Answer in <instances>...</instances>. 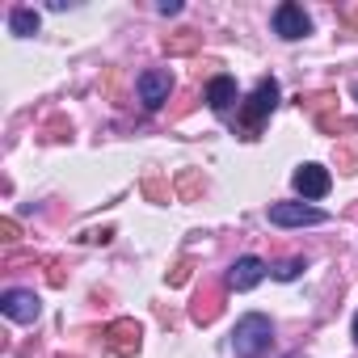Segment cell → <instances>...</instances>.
I'll return each instance as SVG.
<instances>
[{"label":"cell","instance_id":"6da1fadb","mask_svg":"<svg viewBox=\"0 0 358 358\" xmlns=\"http://www.w3.org/2000/svg\"><path fill=\"white\" fill-rule=\"evenodd\" d=\"M270 337H274L270 316L249 312V316H241V320H236V333H232V354H236V358H262V354L270 350Z\"/></svg>","mask_w":358,"mask_h":358},{"label":"cell","instance_id":"7a4b0ae2","mask_svg":"<svg viewBox=\"0 0 358 358\" xmlns=\"http://www.w3.org/2000/svg\"><path fill=\"white\" fill-rule=\"evenodd\" d=\"M274 106H278V80L266 76V80H257L253 97L241 106V135H245V139H257V127H262V118H266Z\"/></svg>","mask_w":358,"mask_h":358},{"label":"cell","instance_id":"3957f363","mask_svg":"<svg viewBox=\"0 0 358 358\" xmlns=\"http://www.w3.org/2000/svg\"><path fill=\"white\" fill-rule=\"evenodd\" d=\"M106 345H110L118 358H135V354H139V345H143V324H139V320H131V316L114 320V324L106 329Z\"/></svg>","mask_w":358,"mask_h":358},{"label":"cell","instance_id":"277c9868","mask_svg":"<svg viewBox=\"0 0 358 358\" xmlns=\"http://www.w3.org/2000/svg\"><path fill=\"white\" fill-rule=\"evenodd\" d=\"M274 34L295 43V38H308L312 34V17L303 13V5H295V0H287V5L274 9Z\"/></svg>","mask_w":358,"mask_h":358},{"label":"cell","instance_id":"5b68a950","mask_svg":"<svg viewBox=\"0 0 358 358\" xmlns=\"http://www.w3.org/2000/svg\"><path fill=\"white\" fill-rule=\"evenodd\" d=\"M135 89H139V101H143L148 110H160V106L169 101V93H173V76H169L164 68H148V72H139Z\"/></svg>","mask_w":358,"mask_h":358},{"label":"cell","instance_id":"8992f818","mask_svg":"<svg viewBox=\"0 0 358 358\" xmlns=\"http://www.w3.org/2000/svg\"><path fill=\"white\" fill-rule=\"evenodd\" d=\"M329 215L316 211V207H303V203H274L270 207V224L278 228H303V224H324Z\"/></svg>","mask_w":358,"mask_h":358},{"label":"cell","instance_id":"52a82bcc","mask_svg":"<svg viewBox=\"0 0 358 358\" xmlns=\"http://www.w3.org/2000/svg\"><path fill=\"white\" fill-rule=\"evenodd\" d=\"M291 186H295L303 199H324V194H329V186H333V177H329V169H324V164H299V169H295V177H291Z\"/></svg>","mask_w":358,"mask_h":358},{"label":"cell","instance_id":"ba28073f","mask_svg":"<svg viewBox=\"0 0 358 358\" xmlns=\"http://www.w3.org/2000/svg\"><path fill=\"white\" fill-rule=\"evenodd\" d=\"M0 312H5L9 320L30 324V320H38L43 303H38V295H34V291H5V295H0Z\"/></svg>","mask_w":358,"mask_h":358},{"label":"cell","instance_id":"9c48e42d","mask_svg":"<svg viewBox=\"0 0 358 358\" xmlns=\"http://www.w3.org/2000/svg\"><path fill=\"white\" fill-rule=\"evenodd\" d=\"M262 278H266V262H262V257H241V262L228 270V287H232V291H253Z\"/></svg>","mask_w":358,"mask_h":358},{"label":"cell","instance_id":"30bf717a","mask_svg":"<svg viewBox=\"0 0 358 358\" xmlns=\"http://www.w3.org/2000/svg\"><path fill=\"white\" fill-rule=\"evenodd\" d=\"M220 312H224V291L207 282V287L194 295V303H190V320H194V324H211Z\"/></svg>","mask_w":358,"mask_h":358},{"label":"cell","instance_id":"8fae6325","mask_svg":"<svg viewBox=\"0 0 358 358\" xmlns=\"http://www.w3.org/2000/svg\"><path fill=\"white\" fill-rule=\"evenodd\" d=\"M236 101V80L232 76H215L211 85H207V106L211 110H228Z\"/></svg>","mask_w":358,"mask_h":358},{"label":"cell","instance_id":"7c38bea8","mask_svg":"<svg viewBox=\"0 0 358 358\" xmlns=\"http://www.w3.org/2000/svg\"><path fill=\"white\" fill-rule=\"evenodd\" d=\"M203 47V34L199 30H177L164 38V55H194Z\"/></svg>","mask_w":358,"mask_h":358},{"label":"cell","instance_id":"4fadbf2b","mask_svg":"<svg viewBox=\"0 0 358 358\" xmlns=\"http://www.w3.org/2000/svg\"><path fill=\"white\" fill-rule=\"evenodd\" d=\"M203 190H207V182H203L199 169H182V173H177V194H182V203L203 199Z\"/></svg>","mask_w":358,"mask_h":358},{"label":"cell","instance_id":"5bb4252c","mask_svg":"<svg viewBox=\"0 0 358 358\" xmlns=\"http://www.w3.org/2000/svg\"><path fill=\"white\" fill-rule=\"evenodd\" d=\"M333 106H337V93H333V89H320V93H308V97L299 93V110H312L316 118H320V114H329Z\"/></svg>","mask_w":358,"mask_h":358},{"label":"cell","instance_id":"9a60e30c","mask_svg":"<svg viewBox=\"0 0 358 358\" xmlns=\"http://www.w3.org/2000/svg\"><path fill=\"white\" fill-rule=\"evenodd\" d=\"M9 30L22 34V38L38 34V13H34V9H13V13H9Z\"/></svg>","mask_w":358,"mask_h":358},{"label":"cell","instance_id":"2e32d148","mask_svg":"<svg viewBox=\"0 0 358 358\" xmlns=\"http://www.w3.org/2000/svg\"><path fill=\"white\" fill-rule=\"evenodd\" d=\"M316 127H320L324 135H337V131L354 135V131H358V122H354V118H341V114H333V110H329V114H320V118H316Z\"/></svg>","mask_w":358,"mask_h":358},{"label":"cell","instance_id":"e0dca14e","mask_svg":"<svg viewBox=\"0 0 358 358\" xmlns=\"http://www.w3.org/2000/svg\"><path fill=\"white\" fill-rule=\"evenodd\" d=\"M337 169L341 173H358V143H337Z\"/></svg>","mask_w":358,"mask_h":358},{"label":"cell","instance_id":"ac0fdd59","mask_svg":"<svg viewBox=\"0 0 358 358\" xmlns=\"http://www.w3.org/2000/svg\"><path fill=\"white\" fill-rule=\"evenodd\" d=\"M143 194H148L152 203H169V186H164L160 173H148V177H143Z\"/></svg>","mask_w":358,"mask_h":358},{"label":"cell","instance_id":"d6986e66","mask_svg":"<svg viewBox=\"0 0 358 358\" xmlns=\"http://www.w3.org/2000/svg\"><path fill=\"white\" fill-rule=\"evenodd\" d=\"M190 274H194V262H190V257H182V262H177V266L164 274V282H169V287H186V282H190Z\"/></svg>","mask_w":358,"mask_h":358},{"label":"cell","instance_id":"ffe728a7","mask_svg":"<svg viewBox=\"0 0 358 358\" xmlns=\"http://www.w3.org/2000/svg\"><path fill=\"white\" fill-rule=\"evenodd\" d=\"M299 270H303V257H287V262H278V266H274V278L291 282V278H299Z\"/></svg>","mask_w":358,"mask_h":358},{"label":"cell","instance_id":"44dd1931","mask_svg":"<svg viewBox=\"0 0 358 358\" xmlns=\"http://www.w3.org/2000/svg\"><path fill=\"white\" fill-rule=\"evenodd\" d=\"M68 135H72V122H68V118H55V122L47 127V139H68Z\"/></svg>","mask_w":358,"mask_h":358},{"label":"cell","instance_id":"7402d4cb","mask_svg":"<svg viewBox=\"0 0 358 358\" xmlns=\"http://www.w3.org/2000/svg\"><path fill=\"white\" fill-rule=\"evenodd\" d=\"M110 236H114V228H93V232H85L80 241H85V245H110Z\"/></svg>","mask_w":358,"mask_h":358},{"label":"cell","instance_id":"603a6c76","mask_svg":"<svg viewBox=\"0 0 358 358\" xmlns=\"http://www.w3.org/2000/svg\"><path fill=\"white\" fill-rule=\"evenodd\" d=\"M64 270H68L64 262H51V274H47V282H51V287H64V282H68V274H64Z\"/></svg>","mask_w":358,"mask_h":358},{"label":"cell","instance_id":"cb8c5ba5","mask_svg":"<svg viewBox=\"0 0 358 358\" xmlns=\"http://www.w3.org/2000/svg\"><path fill=\"white\" fill-rule=\"evenodd\" d=\"M341 22H345L350 34H358V5H345V9H341Z\"/></svg>","mask_w":358,"mask_h":358},{"label":"cell","instance_id":"d4e9b609","mask_svg":"<svg viewBox=\"0 0 358 358\" xmlns=\"http://www.w3.org/2000/svg\"><path fill=\"white\" fill-rule=\"evenodd\" d=\"M0 241H5V245L17 241V220H0Z\"/></svg>","mask_w":358,"mask_h":358},{"label":"cell","instance_id":"484cf974","mask_svg":"<svg viewBox=\"0 0 358 358\" xmlns=\"http://www.w3.org/2000/svg\"><path fill=\"white\" fill-rule=\"evenodd\" d=\"M160 13H164V17H173V13H182V5H177V0H164V5H160Z\"/></svg>","mask_w":358,"mask_h":358},{"label":"cell","instance_id":"4316f807","mask_svg":"<svg viewBox=\"0 0 358 358\" xmlns=\"http://www.w3.org/2000/svg\"><path fill=\"white\" fill-rule=\"evenodd\" d=\"M354 341H358V316H354Z\"/></svg>","mask_w":358,"mask_h":358},{"label":"cell","instance_id":"83f0119b","mask_svg":"<svg viewBox=\"0 0 358 358\" xmlns=\"http://www.w3.org/2000/svg\"><path fill=\"white\" fill-rule=\"evenodd\" d=\"M55 358H68V354H55Z\"/></svg>","mask_w":358,"mask_h":358}]
</instances>
